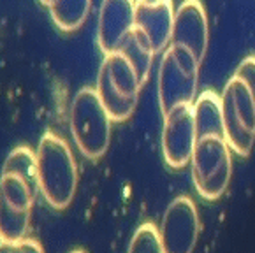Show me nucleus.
Segmentation results:
<instances>
[{
	"instance_id": "nucleus-16",
	"label": "nucleus",
	"mask_w": 255,
	"mask_h": 253,
	"mask_svg": "<svg viewBox=\"0 0 255 253\" xmlns=\"http://www.w3.org/2000/svg\"><path fill=\"white\" fill-rule=\"evenodd\" d=\"M2 172L14 174L26 183L34 192L39 190V172H37V156L28 146H18L7 155Z\"/></svg>"
},
{
	"instance_id": "nucleus-20",
	"label": "nucleus",
	"mask_w": 255,
	"mask_h": 253,
	"mask_svg": "<svg viewBox=\"0 0 255 253\" xmlns=\"http://www.w3.org/2000/svg\"><path fill=\"white\" fill-rule=\"evenodd\" d=\"M7 246H9V243H2V241H0V253L7 252Z\"/></svg>"
},
{
	"instance_id": "nucleus-11",
	"label": "nucleus",
	"mask_w": 255,
	"mask_h": 253,
	"mask_svg": "<svg viewBox=\"0 0 255 253\" xmlns=\"http://www.w3.org/2000/svg\"><path fill=\"white\" fill-rule=\"evenodd\" d=\"M174 12L173 0H135V28L146 35L155 53L171 44Z\"/></svg>"
},
{
	"instance_id": "nucleus-21",
	"label": "nucleus",
	"mask_w": 255,
	"mask_h": 253,
	"mask_svg": "<svg viewBox=\"0 0 255 253\" xmlns=\"http://www.w3.org/2000/svg\"><path fill=\"white\" fill-rule=\"evenodd\" d=\"M69 253H85L83 250H72V252H69Z\"/></svg>"
},
{
	"instance_id": "nucleus-19",
	"label": "nucleus",
	"mask_w": 255,
	"mask_h": 253,
	"mask_svg": "<svg viewBox=\"0 0 255 253\" xmlns=\"http://www.w3.org/2000/svg\"><path fill=\"white\" fill-rule=\"evenodd\" d=\"M5 253H44V250H42V246L35 239L25 238L18 243H9Z\"/></svg>"
},
{
	"instance_id": "nucleus-22",
	"label": "nucleus",
	"mask_w": 255,
	"mask_h": 253,
	"mask_svg": "<svg viewBox=\"0 0 255 253\" xmlns=\"http://www.w3.org/2000/svg\"><path fill=\"white\" fill-rule=\"evenodd\" d=\"M41 2H42V4H48V0H41Z\"/></svg>"
},
{
	"instance_id": "nucleus-5",
	"label": "nucleus",
	"mask_w": 255,
	"mask_h": 253,
	"mask_svg": "<svg viewBox=\"0 0 255 253\" xmlns=\"http://www.w3.org/2000/svg\"><path fill=\"white\" fill-rule=\"evenodd\" d=\"M190 164L197 194L206 201L220 199L233 176V156L224 135H206L197 139Z\"/></svg>"
},
{
	"instance_id": "nucleus-4",
	"label": "nucleus",
	"mask_w": 255,
	"mask_h": 253,
	"mask_svg": "<svg viewBox=\"0 0 255 253\" xmlns=\"http://www.w3.org/2000/svg\"><path fill=\"white\" fill-rule=\"evenodd\" d=\"M141 88L143 83L120 51L104 55L95 90L113 122H125L134 115Z\"/></svg>"
},
{
	"instance_id": "nucleus-7",
	"label": "nucleus",
	"mask_w": 255,
	"mask_h": 253,
	"mask_svg": "<svg viewBox=\"0 0 255 253\" xmlns=\"http://www.w3.org/2000/svg\"><path fill=\"white\" fill-rule=\"evenodd\" d=\"M164 253H194L199 238V215L194 201L180 195L165 208L158 227Z\"/></svg>"
},
{
	"instance_id": "nucleus-17",
	"label": "nucleus",
	"mask_w": 255,
	"mask_h": 253,
	"mask_svg": "<svg viewBox=\"0 0 255 253\" xmlns=\"http://www.w3.org/2000/svg\"><path fill=\"white\" fill-rule=\"evenodd\" d=\"M128 253H164L158 229L153 224L139 225L132 236Z\"/></svg>"
},
{
	"instance_id": "nucleus-12",
	"label": "nucleus",
	"mask_w": 255,
	"mask_h": 253,
	"mask_svg": "<svg viewBox=\"0 0 255 253\" xmlns=\"http://www.w3.org/2000/svg\"><path fill=\"white\" fill-rule=\"evenodd\" d=\"M194 118L197 139L206 135H224V113L222 97L213 90H206L195 99Z\"/></svg>"
},
{
	"instance_id": "nucleus-10",
	"label": "nucleus",
	"mask_w": 255,
	"mask_h": 253,
	"mask_svg": "<svg viewBox=\"0 0 255 253\" xmlns=\"http://www.w3.org/2000/svg\"><path fill=\"white\" fill-rule=\"evenodd\" d=\"M135 28V0H102L99 11L97 42L104 55L120 51Z\"/></svg>"
},
{
	"instance_id": "nucleus-1",
	"label": "nucleus",
	"mask_w": 255,
	"mask_h": 253,
	"mask_svg": "<svg viewBox=\"0 0 255 253\" xmlns=\"http://www.w3.org/2000/svg\"><path fill=\"white\" fill-rule=\"evenodd\" d=\"M39 190L51 208L65 209L78 188V165L69 144L60 135L46 132L37 146Z\"/></svg>"
},
{
	"instance_id": "nucleus-18",
	"label": "nucleus",
	"mask_w": 255,
	"mask_h": 253,
	"mask_svg": "<svg viewBox=\"0 0 255 253\" xmlns=\"http://www.w3.org/2000/svg\"><path fill=\"white\" fill-rule=\"evenodd\" d=\"M234 74L247 83V86L250 88L252 95H254V101H255V55H250L241 60V63L238 65Z\"/></svg>"
},
{
	"instance_id": "nucleus-2",
	"label": "nucleus",
	"mask_w": 255,
	"mask_h": 253,
	"mask_svg": "<svg viewBox=\"0 0 255 253\" xmlns=\"http://www.w3.org/2000/svg\"><path fill=\"white\" fill-rule=\"evenodd\" d=\"M71 134L78 149L90 160L106 155L111 142V116L106 111L95 88L85 86L72 99Z\"/></svg>"
},
{
	"instance_id": "nucleus-6",
	"label": "nucleus",
	"mask_w": 255,
	"mask_h": 253,
	"mask_svg": "<svg viewBox=\"0 0 255 253\" xmlns=\"http://www.w3.org/2000/svg\"><path fill=\"white\" fill-rule=\"evenodd\" d=\"M224 134L231 151L248 156L255 142V101L247 83L236 74L222 92Z\"/></svg>"
},
{
	"instance_id": "nucleus-3",
	"label": "nucleus",
	"mask_w": 255,
	"mask_h": 253,
	"mask_svg": "<svg viewBox=\"0 0 255 253\" xmlns=\"http://www.w3.org/2000/svg\"><path fill=\"white\" fill-rule=\"evenodd\" d=\"M199 67L194 55L181 46L169 44L162 51L158 65L157 93L162 115H167L180 106H192L197 95Z\"/></svg>"
},
{
	"instance_id": "nucleus-15",
	"label": "nucleus",
	"mask_w": 255,
	"mask_h": 253,
	"mask_svg": "<svg viewBox=\"0 0 255 253\" xmlns=\"http://www.w3.org/2000/svg\"><path fill=\"white\" fill-rule=\"evenodd\" d=\"M32 211L19 209L0 197V241L18 243L26 238L30 227Z\"/></svg>"
},
{
	"instance_id": "nucleus-13",
	"label": "nucleus",
	"mask_w": 255,
	"mask_h": 253,
	"mask_svg": "<svg viewBox=\"0 0 255 253\" xmlns=\"http://www.w3.org/2000/svg\"><path fill=\"white\" fill-rule=\"evenodd\" d=\"M120 53L130 62L135 74H137L139 81L144 85V83L148 81L151 62H153V56H155V51H153V48H151L150 41L146 39V35H144L141 30L134 28L130 32V35L125 39L124 44H122Z\"/></svg>"
},
{
	"instance_id": "nucleus-14",
	"label": "nucleus",
	"mask_w": 255,
	"mask_h": 253,
	"mask_svg": "<svg viewBox=\"0 0 255 253\" xmlns=\"http://www.w3.org/2000/svg\"><path fill=\"white\" fill-rule=\"evenodd\" d=\"M51 19L62 32H74L87 21L92 0H48Z\"/></svg>"
},
{
	"instance_id": "nucleus-8",
	"label": "nucleus",
	"mask_w": 255,
	"mask_h": 253,
	"mask_svg": "<svg viewBox=\"0 0 255 253\" xmlns=\"http://www.w3.org/2000/svg\"><path fill=\"white\" fill-rule=\"evenodd\" d=\"M197 132H195L194 104L180 106L164 116L162 126V153L171 169H183L190 164L194 155Z\"/></svg>"
},
{
	"instance_id": "nucleus-9",
	"label": "nucleus",
	"mask_w": 255,
	"mask_h": 253,
	"mask_svg": "<svg viewBox=\"0 0 255 253\" xmlns=\"http://www.w3.org/2000/svg\"><path fill=\"white\" fill-rule=\"evenodd\" d=\"M210 42L208 14L201 0H183L174 12V26L171 44L188 49L203 63Z\"/></svg>"
}]
</instances>
